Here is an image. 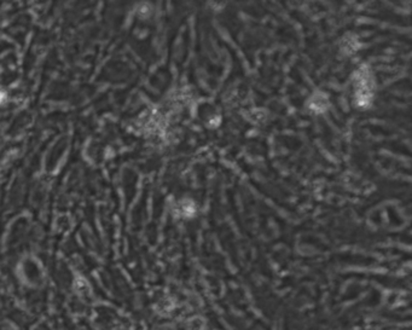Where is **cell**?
I'll return each instance as SVG.
<instances>
[{
	"label": "cell",
	"mask_w": 412,
	"mask_h": 330,
	"mask_svg": "<svg viewBox=\"0 0 412 330\" xmlns=\"http://www.w3.org/2000/svg\"><path fill=\"white\" fill-rule=\"evenodd\" d=\"M2 99H4V92L0 90V103L2 102Z\"/></svg>",
	"instance_id": "6da1fadb"
}]
</instances>
